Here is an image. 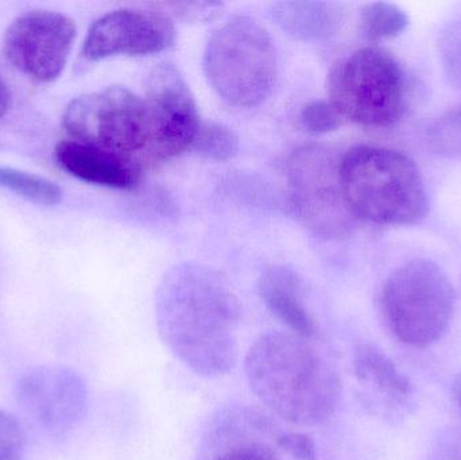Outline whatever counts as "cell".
Returning <instances> with one entry per match:
<instances>
[{
    "label": "cell",
    "instance_id": "5b68a950",
    "mask_svg": "<svg viewBox=\"0 0 461 460\" xmlns=\"http://www.w3.org/2000/svg\"><path fill=\"white\" fill-rule=\"evenodd\" d=\"M203 64L216 94L240 108L255 107L270 96L278 68L267 30L247 16L230 19L211 35Z\"/></svg>",
    "mask_w": 461,
    "mask_h": 460
},
{
    "label": "cell",
    "instance_id": "603a6c76",
    "mask_svg": "<svg viewBox=\"0 0 461 460\" xmlns=\"http://www.w3.org/2000/svg\"><path fill=\"white\" fill-rule=\"evenodd\" d=\"M279 450L294 460H317L316 443L303 432H286L276 439Z\"/></svg>",
    "mask_w": 461,
    "mask_h": 460
},
{
    "label": "cell",
    "instance_id": "44dd1931",
    "mask_svg": "<svg viewBox=\"0 0 461 460\" xmlns=\"http://www.w3.org/2000/svg\"><path fill=\"white\" fill-rule=\"evenodd\" d=\"M339 111L330 100H314L301 111V123L306 131L313 134H327L335 131L343 123Z\"/></svg>",
    "mask_w": 461,
    "mask_h": 460
},
{
    "label": "cell",
    "instance_id": "6da1fadb",
    "mask_svg": "<svg viewBox=\"0 0 461 460\" xmlns=\"http://www.w3.org/2000/svg\"><path fill=\"white\" fill-rule=\"evenodd\" d=\"M156 320L162 342L194 374L235 369L240 304L221 273L197 262L173 266L157 289Z\"/></svg>",
    "mask_w": 461,
    "mask_h": 460
},
{
    "label": "cell",
    "instance_id": "3957f363",
    "mask_svg": "<svg viewBox=\"0 0 461 460\" xmlns=\"http://www.w3.org/2000/svg\"><path fill=\"white\" fill-rule=\"evenodd\" d=\"M340 184L355 219L387 226L424 221L429 199L421 173L405 154L357 146L341 156Z\"/></svg>",
    "mask_w": 461,
    "mask_h": 460
},
{
    "label": "cell",
    "instance_id": "9c48e42d",
    "mask_svg": "<svg viewBox=\"0 0 461 460\" xmlns=\"http://www.w3.org/2000/svg\"><path fill=\"white\" fill-rule=\"evenodd\" d=\"M148 149L151 157L167 159L194 146L200 119L194 95L173 64L154 68L146 83Z\"/></svg>",
    "mask_w": 461,
    "mask_h": 460
},
{
    "label": "cell",
    "instance_id": "e0dca14e",
    "mask_svg": "<svg viewBox=\"0 0 461 460\" xmlns=\"http://www.w3.org/2000/svg\"><path fill=\"white\" fill-rule=\"evenodd\" d=\"M408 24L405 11L393 3H368L360 10V32L371 42L397 37Z\"/></svg>",
    "mask_w": 461,
    "mask_h": 460
},
{
    "label": "cell",
    "instance_id": "ac0fdd59",
    "mask_svg": "<svg viewBox=\"0 0 461 460\" xmlns=\"http://www.w3.org/2000/svg\"><path fill=\"white\" fill-rule=\"evenodd\" d=\"M0 188L42 205L61 202V188L53 181L14 167H0Z\"/></svg>",
    "mask_w": 461,
    "mask_h": 460
},
{
    "label": "cell",
    "instance_id": "484cf974",
    "mask_svg": "<svg viewBox=\"0 0 461 460\" xmlns=\"http://www.w3.org/2000/svg\"><path fill=\"white\" fill-rule=\"evenodd\" d=\"M11 92L8 89L7 83L0 75V119L5 118V113L10 110Z\"/></svg>",
    "mask_w": 461,
    "mask_h": 460
},
{
    "label": "cell",
    "instance_id": "2e32d148",
    "mask_svg": "<svg viewBox=\"0 0 461 460\" xmlns=\"http://www.w3.org/2000/svg\"><path fill=\"white\" fill-rule=\"evenodd\" d=\"M354 369L360 383L384 396L401 400L411 392L409 381L401 374L389 356L370 343H362L355 348Z\"/></svg>",
    "mask_w": 461,
    "mask_h": 460
},
{
    "label": "cell",
    "instance_id": "7c38bea8",
    "mask_svg": "<svg viewBox=\"0 0 461 460\" xmlns=\"http://www.w3.org/2000/svg\"><path fill=\"white\" fill-rule=\"evenodd\" d=\"M176 27L167 14L148 8H119L97 19L83 45L88 61L115 56H149L172 48Z\"/></svg>",
    "mask_w": 461,
    "mask_h": 460
},
{
    "label": "cell",
    "instance_id": "7402d4cb",
    "mask_svg": "<svg viewBox=\"0 0 461 460\" xmlns=\"http://www.w3.org/2000/svg\"><path fill=\"white\" fill-rule=\"evenodd\" d=\"M27 437L21 421L0 410V460H23Z\"/></svg>",
    "mask_w": 461,
    "mask_h": 460
},
{
    "label": "cell",
    "instance_id": "ffe728a7",
    "mask_svg": "<svg viewBox=\"0 0 461 460\" xmlns=\"http://www.w3.org/2000/svg\"><path fill=\"white\" fill-rule=\"evenodd\" d=\"M192 148L215 161H229L238 154L239 140L229 127L219 123H205L200 126Z\"/></svg>",
    "mask_w": 461,
    "mask_h": 460
},
{
    "label": "cell",
    "instance_id": "cb8c5ba5",
    "mask_svg": "<svg viewBox=\"0 0 461 460\" xmlns=\"http://www.w3.org/2000/svg\"><path fill=\"white\" fill-rule=\"evenodd\" d=\"M213 460H281V456L266 443L247 442L233 446Z\"/></svg>",
    "mask_w": 461,
    "mask_h": 460
},
{
    "label": "cell",
    "instance_id": "d6986e66",
    "mask_svg": "<svg viewBox=\"0 0 461 460\" xmlns=\"http://www.w3.org/2000/svg\"><path fill=\"white\" fill-rule=\"evenodd\" d=\"M425 140L433 153L461 161V104L436 118L427 127Z\"/></svg>",
    "mask_w": 461,
    "mask_h": 460
},
{
    "label": "cell",
    "instance_id": "8fae6325",
    "mask_svg": "<svg viewBox=\"0 0 461 460\" xmlns=\"http://www.w3.org/2000/svg\"><path fill=\"white\" fill-rule=\"evenodd\" d=\"M19 407L51 435L69 434L86 418V381L72 367L43 365L24 370L15 383Z\"/></svg>",
    "mask_w": 461,
    "mask_h": 460
},
{
    "label": "cell",
    "instance_id": "9a60e30c",
    "mask_svg": "<svg viewBox=\"0 0 461 460\" xmlns=\"http://www.w3.org/2000/svg\"><path fill=\"white\" fill-rule=\"evenodd\" d=\"M273 18L293 38L319 41L336 32L340 21L338 5L325 2H281L273 7Z\"/></svg>",
    "mask_w": 461,
    "mask_h": 460
},
{
    "label": "cell",
    "instance_id": "5bb4252c",
    "mask_svg": "<svg viewBox=\"0 0 461 460\" xmlns=\"http://www.w3.org/2000/svg\"><path fill=\"white\" fill-rule=\"evenodd\" d=\"M258 293L268 312L289 332L303 339L316 337V321L303 302V283L297 272L284 265L267 267L258 280Z\"/></svg>",
    "mask_w": 461,
    "mask_h": 460
},
{
    "label": "cell",
    "instance_id": "30bf717a",
    "mask_svg": "<svg viewBox=\"0 0 461 460\" xmlns=\"http://www.w3.org/2000/svg\"><path fill=\"white\" fill-rule=\"evenodd\" d=\"M76 24L59 11L30 10L5 30L3 51L14 68L30 80L51 83L65 69Z\"/></svg>",
    "mask_w": 461,
    "mask_h": 460
},
{
    "label": "cell",
    "instance_id": "d4e9b609",
    "mask_svg": "<svg viewBox=\"0 0 461 460\" xmlns=\"http://www.w3.org/2000/svg\"><path fill=\"white\" fill-rule=\"evenodd\" d=\"M429 460H461V437L441 443Z\"/></svg>",
    "mask_w": 461,
    "mask_h": 460
},
{
    "label": "cell",
    "instance_id": "7a4b0ae2",
    "mask_svg": "<svg viewBox=\"0 0 461 460\" xmlns=\"http://www.w3.org/2000/svg\"><path fill=\"white\" fill-rule=\"evenodd\" d=\"M244 372L257 399L294 426H321L340 404L335 367L308 339L292 332L259 335L244 356Z\"/></svg>",
    "mask_w": 461,
    "mask_h": 460
},
{
    "label": "cell",
    "instance_id": "ba28073f",
    "mask_svg": "<svg viewBox=\"0 0 461 460\" xmlns=\"http://www.w3.org/2000/svg\"><path fill=\"white\" fill-rule=\"evenodd\" d=\"M340 161L324 146L300 149L289 161L293 208L309 229L327 237L344 234L355 221L341 191Z\"/></svg>",
    "mask_w": 461,
    "mask_h": 460
},
{
    "label": "cell",
    "instance_id": "4316f807",
    "mask_svg": "<svg viewBox=\"0 0 461 460\" xmlns=\"http://www.w3.org/2000/svg\"><path fill=\"white\" fill-rule=\"evenodd\" d=\"M454 396L456 399L457 404L461 408V374L456 378L454 383Z\"/></svg>",
    "mask_w": 461,
    "mask_h": 460
},
{
    "label": "cell",
    "instance_id": "277c9868",
    "mask_svg": "<svg viewBox=\"0 0 461 460\" xmlns=\"http://www.w3.org/2000/svg\"><path fill=\"white\" fill-rule=\"evenodd\" d=\"M330 102L341 118L367 129H390L409 105L405 68L386 49H359L340 59L328 76Z\"/></svg>",
    "mask_w": 461,
    "mask_h": 460
},
{
    "label": "cell",
    "instance_id": "8992f818",
    "mask_svg": "<svg viewBox=\"0 0 461 460\" xmlns=\"http://www.w3.org/2000/svg\"><path fill=\"white\" fill-rule=\"evenodd\" d=\"M454 285L435 262L413 259L392 273L382 286L379 308L400 342L427 347L443 338L454 318Z\"/></svg>",
    "mask_w": 461,
    "mask_h": 460
},
{
    "label": "cell",
    "instance_id": "52a82bcc",
    "mask_svg": "<svg viewBox=\"0 0 461 460\" xmlns=\"http://www.w3.org/2000/svg\"><path fill=\"white\" fill-rule=\"evenodd\" d=\"M70 140L135 159L148 149L145 103L124 86H113L73 100L62 116Z\"/></svg>",
    "mask_w": 461,
    "mask_h": 460
},
{
    "label": "cell",
    "instance_id": "4fadbf2b",
    "mask_svg": "<svg viewBox=\"0 0 461 460\" xmlns=\"http://www.w3.org/2000/svg\"><path fill=\"white\" fill-rule=\"evenodd\" d=\"M57 164L73 177L113 189H132L140 178L137 159L126 158L78 140H64L54 148Z\"/></svg>",
    "mask_w": 461,
    "mask_h": 460
}]
</instances>
